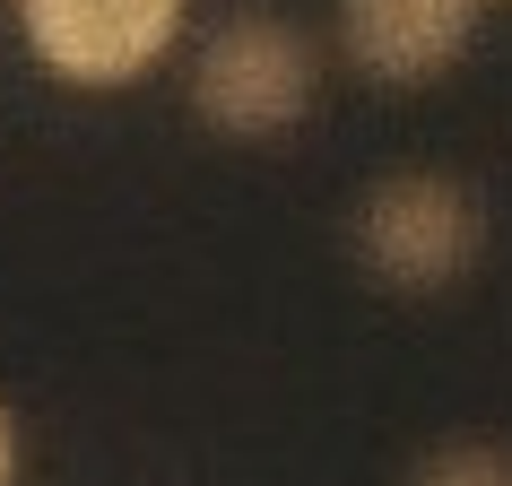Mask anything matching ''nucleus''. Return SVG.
I'll use <instances>...</instances> for the list:
<instances>
[{"instance_id": "1", "label": "nucleus", "mask_w": 512, "mask_h": 486, "mask_svg": "<svg viewBox=\"0 0 512 486\" xmlns=\"http://www.w3.org/2000/svg\"><path fill=\"white\" fill-rule=\"evenodd\" d=\"M348 243L365 261V278H382L391 296H443L478 270L486 217L452 174H391L356 200Z\"/></svg>"}, {"instance_id": "2", "label": "nucleus", "mask_w": 512, "mask_h": 486, "mask_svg": "<svg viewBox=\"0 0 512 486\" xmlns=\"http://www.w3.org/2000/svg\"><path fill=\"white\" fill-rule=\"evenodd\" d=\"M322 61L287 18H226L191 61V105L226 139H278L313 113Z\"/></svg>"}, {"instance_id": "3", "label": "nucleus", "mask_w": 512, "mask_h": 486, "mask_svg": "<svg viewBox=\"0 0 512 486\" xmlns=\"http://www.w3.org/2000/svg\"><path fill=\"white\" fill-rule=\"evenodd\" d=\"M183 35V0H27L35 61L70 87H131Z\"/></svg>"}, {"instance_id": "4", "label": "nucleus", "mask_w": 512, "mask_h": 486, "mask_svg": "<svg viewBox=\"0 0 512 486\" xmlns=\"http://www.w3.org/2000/svg\"><path fill=\"white\" fill-rule=\"evenodd\" d=\"M478 9L486 0H339V44H348V61L365 79L426 87L469 53Z\"/></svg>"}, {"instance_id": "5", "label": "nucleus", "mask_w": 512, "mask_h": 486, "mask_svg": "<svg viewBox=\"0 0 512 486\" xmlns=\"http://www.w3.org/2000/svg\"><path fill=\"white\" fill-rule=\"evenodd\" d=\"M408 486H512V452H495V443H434L408 469Z\"/></svg>"}, {"instance_id": "6", "label": "nucleus", "mask_w": 512, "mask_h": 486, "mask_svg": "<svg viewBox=\"0 0 512 486\" xmlns=\"http://www.w3.org/2000/svg\"><path fill=\"white\" fill-rule=\"evenodd\" d=\"M0 486H18V417L0 408Z\"/></svg>"}]
</instances>
